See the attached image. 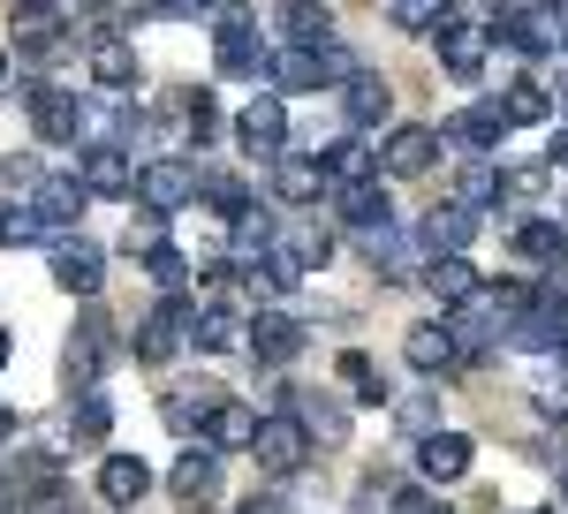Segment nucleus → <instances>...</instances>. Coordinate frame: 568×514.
<instances>
[{
	"instance_id": "bf43d9fd",
	"label": "nucleus",
	"mask_w": 568,
	"mask_h": 514,
	"mask_svg": "<svg viewBox=\"0 0 568 514\" xmlns=\"http://www.w3.org/2000/svg\"><path fill=\"white\" fill-rule=\"evenodd\" d=\"M8 424H16V417H8V409H0V439H8Z\"/></svg>"
},
{
	"instance_id": "f8f14e48",
	"label": "nucleus",
	"mask_w": 568,
	"mask_h": 514,
	"mask_svg": "<svg viewBox=\"0 0 568 514\" xmlns=\"http://www.w3.org/2000/svg\"><path fill=\"white\" fill-rule=\"evenodd\" d=\"M235 144H243L251 160H281V152H288V106H281V99H251V106L235 114Z\"/></svg>"
},
{
	"instance_id": "2f4dec72",
	"label": "nucleus",
	"mask_w": 568,
	"mask_h": 514,
	"mask_svg": "<svg viewBox=\"0 0 568 514\" xmlns=\"http://www.w3.org/2000/svg\"><path fill=\"white\" fill-rule=\"evenodd\" d=\"M106 431H114V401H106V393H77L61 439H69V446H106Z\"/></svg>"
},
{
	"instance_id": "20e7f679",
	"label": "nucleus",
	"mask_w": 568,
	"mask_h": 514,
	"mask_svg": "<svg viewBox=\"0 0 568 514\" xmlns=\"http://www.w3.org/2000/svg\"><path fill=\"white\" fill-rule=\"evenodd\" d=\"M485 39H493V45H516L524 61H554V53H561V23L546 16V0H516Z\"/></svg>"
},
{
	"instance_id": "9b49d317",
	"label": "nucleus",
	"mask_w": 568,
	"mask_h": 514,
	"mask_svg": "<svg viewBox=\"0 0 568 514\" xmlns=\"http://www.w3.org/2000/svg\"><path fill=\"white\" fill-rule=\"evenodd\" d=\"M168 492H175L190 514H205V507H220L227 500V476H220V454H205V446H190L175 462V476H168Z\"/></svg>"
},
{
	"instance_id": "f03ea898",
	"label": "nucleus",
	"mask_w": 568,
	"mask_h": 514,
	"mask_svg": "<svg viewBox=\"0 0 568 514\" xmlns=\"http://www.w3.org/2000/svg\"><path fill=\"white\" fill-rule=\"evenodd\" d=\"M349 69H356V61L342 53V45H288V53H281L265 76H273V84L296 99V91H334L342 76H349Z\"/></svg>"
},
{
	"instance_id": "8fccbe9b",
	"label": "nucleus",
	"mask_w": 568,
	"mask_h": 514,
	"mask_svg": "<svg viewBox=\"0 0 568 514\" xmlns=\"http://www.w3.org/2000/svg\"><path fill=\"white\" fill-rule=\"evenodd\" d=\"M394 514H447V500L417 492V484H402V492H394Z\"/></svg>"
},
{
	"instance_id": "e433bc0d",
	"label": "nucleus",
	"mask_w": 568,
	"mask_h": 514,
	"mask_svg": "<svg viewBox=\"0 0 568 514\" xmlns=\"http://www.w3.org/2000/svg\"><path fill=\"white\" fill-rule=\"evenodd\" d=\"M516 250H524L530 265H554V273H568V227H554V219H524Z\"/></svg>"
},
{
	"instance_id": "c85d7f7f",
	"label": "nucleus",
	"mask_w": 568,
	"mask_h": 514,
	"mask_svg": "<svg viewBox=\"0 0 568 514\" xmlns=\"http://www.w3.org/2000/svg\"><path fill=\"white\" fill-rule=\"evenodd\" d=\"M318 189H326V174H318L311 152H281L273 160V197L281 205H318Z\"/></svg>"
},
{
	"instance_id": "5fc2aeb1",
	"label": "nucleus",
	"mask_w": 568,
	"mask_h": 514,
	"mask_svg": "<svg viewBox=\"0 0 568 514\" xmlns=\"http://www.w3.org/2000/svg\"><path fill=\"white\" fill-rule=\"evenodd\" d=\"M554 371H561V393H568V348H554Z\"/></svg>"
},
{
	"instance_id": "c03bdc74",
	"label": "nucleus",
	"mask_w": 568,
	"mask_h": 514,
	"mask_svg": "<svg viewBox=\"0 0 568 514\" xmlns=\"http://www.w3.org/2000/svg\"><path fill=\"white\" fill-rule=\"evenodd\" d=\"M144 273H152L168 296H182V280H190V250H175V243H152V250H144Z\"/></svg>"
},
{
	"instance_id": "412c9836",
	"label": "nucleus",
	"mask_w": 568,
	"mask_h": 514,
	"mask_svg": "<svg viewBox=\"0 0 568 514\" xmlns=\"http://www.w3.org/2000/svg\"><path fill=\"white\" fill-rule=\"evenodd\" d=\"M463 470H470V439L463 431H425L417 439V476L425 484H455Z\"/></svg>"
},
{
	"instance_id": "4c0bfd02",
	"label": "nucleus",
	"mask_w": 568,
	"mask_h": 514,
	"mask_svg": "<svg viewBox=\"0 0 568 514\" xmlns=\"http://www.w3.org/2000/svg\"><path fill=\"white\" fill-rule=\"evenodd\" d=\"M455 205H463V213H485V205H500V174L485 167V160H463V167H455Z\"/></svg>"
},
{
	"instance_id": "f257e3e1",
	"label": "nucleus",
	"mask_w": 568,
	"mask_h": 514,
	"mask_svg": "<svg viewBox=\"0 0 568 514\" xmlns=\"http://www.w3.org/2000/svg\"><path fill=\"white\" fill-rule=\"evenodd\" d=\"M213 69L220 76H265V69H273L258 8H243V0H220L213 8Z\"/></svg>"
},
{
	"instance_id": "a19ab883",
	"label": "nucleus",
	"mask_w": 568,
	"mask_h": 514,
	"mask_svg": "<svg viewBox=\"0 0 568 514\" xmlns=\"http://www.w3.org/2000/svg\"><path fill=\"white\" fill-rule=\"evenodd\" d=\"M485 310H493V326H500V333H508V326H516V318H524L530 302H538V288H524V280H493V288H485Z\"/></svg>"
},
{
	"instance_id": "ea45409f",
	"label": "nucleus",
	"mask_w": 568,
	"mask_h": 514,
	"mask_svg": "<svg viewBox=\"0 0 568 514\" xmlns=\"http://www.w3.org/2000/svg\"><path fill=\"white\" fill-rule=\"evenodd\" d=\"M251 280H265V296H296L304 265L288 257V243H273V250H258V265H251Z\"/></svg>"
},
{
	"instance_id": "49530a36",
	"label": "nucleus",
	"mask_w": 568,
	"mask_h": 514,
	"mask_svg": "<svg viewBox=\"0 0 568 514\" xmlns=\"http://www.w3.org/2000/svg\"><path fill=\"white\" fill-rule=\"evenodd\" d=\"M39 182H45L39 152H8V160H0V189H8V197H16V205H23V197H31V189H39Z\"/></svg>"
},
{
	"instance_id": "ddd939ff",
	"label": "nucleus",
	"mask_w": 568,
	"mask_h": 514,
	"mask_svg": "<svg viewBox=\"0 0 568 514\" xmlns=\"http://www.w3.org/2000/svg\"><path fill=\"white\" fill-rule=\"evenodd\" d=\"M23 205H31V213L45 219V227H53V235H77V219H84V182H77V174H45L39 189H31V197H23Z\"/></svg>"
},
{
	"instance_id": "aec40b11",
	"label": "nucleus",
	"mask_w": 568,
	"mask_h": 514,
	"mask_svg": "<svg viewBox=\"0 0 568 514\" xmlns=\"http://www.w3.org/2000/svg\"><path fill=\"white\" fill-rule=\"evenodd\" d=\"M425 296H433L439 310H455V302H478V296H485V273L470 265V257H433V265H425Z\"/></svg>"
},
{
	"instance_id": "f704fd0d",
	"label": "nucleus",
	"mask_w": 568,
	"mask_h": 514,
	"mask_svg": "<svg viewBox=\"0 0 568 514\" xmlns=\"http://www.w3.org/2000/svg\"><path fill=\"white\" fill-rule=\"evenodd\" d=\"M402 356L425 371V379H439V371H455V348H447V333H439V318H425V326H409L402 333Z\"/></svg>"
},
{
	"instance_id": "5701e85b",
	"label": "nucleus",
	"mask_w": 568,
	"mask_h": 514,
	"mask_svg": "<svg viewBox=\"0 0 568 514\" xmlns=\"http://www.w3.org/2000/svg\"><path fill=\"white\" fill-rule=\"evenodd\" d=\"M23 99H31V128H39V144H69L77 136V99L53 84H23Z\"/></svg>"
},
{
	"instance_id": "c9c22d12",
	"label": "nucleus",
	"mask_w": 568,
	"mask_h": 514,
	"mask_svg": "<svg viewBox=\"0 0 568 514\" xmlns=\"http://www.w3.org/2000/svg\"><path fill=\"white\" fill-rule=\"evenodd\" d=\"M0 243H8V250H39V243L53 250L61 235H53V227H45L31 205H16V197H8V205H0Z\"/></svg>"
},
{
	"instance_id": "393cba45",
	"label": "nucleus",
	"mask_w": 568,
	"mask_h": 514,
	"mask_svg": "<svg viewBox=\"0 0 568 514\" xmlns=\"http://www.w3.org/2000/svg\"><path fill=\"white\" fill-rule=\"evenodd\" d=\"M273 31L288 45H334V8H326V0H281Z\"/></svg>"
},
{
	"instance_id": "423d86ee",
	"label": "nucleus",
	"mask_w": 568,
	"mask_h": 514,
	"mask_svg": "<svg viewBox=\"0 0 568 514\" xmlns=\"http://www.w3.org/2000/svg\"><path fill=\"white\" fill-rule=\"evenodd\" d=\"M99 371H106V318L84 310L77 333H69V348H61V386H69V401H77V393H99Z\"/></svg>"
},
{
	"instance_id": "7ed1b4c3",
	"label": "nucleus",
	"mask_w": 568,
	"mask_h": 514,
	"mask_svg": "<svg viewBox=\"0 0 568 514\" xmlns=\"http://www.w3.org/2000/svg\"><path fill=\"white\" fill-rule=\"evenodd\" d=\"M136 205L152 219H168V213H182V205H197V189H205V174L190 167V160H152V167H136Z\"/></svg>"
},
{
	"instance_id": "a18cd8bd",
	"label": "nucleus",
	"mask_w": 568,
	"mask_h": 514,
	"mask_svg": "<svg viewBox=\"0 0 568 514\" xmlns=\"http://www.w3.org/2000/svg\"><path fill=\"white\" fill-rule=\"evenodd\" d=\"M387 16L402 31H439V23L455 16V0H387Z\"/></svg>"
},
{
	"instance_id": "c756f323",
	"label": "nucleus",
	"mask_w": 568,
	"mask_h": 514,
	"mask_svg": "<svg viewBox=\"0 0 568 514\" xmlns=\"http://www.w3.org/2000/svg\"><path fill=\"white\" fill-rule=\"evenodd\" d=\"M318 174H326V189H334V182H379V152H372L364 136H342V144L318 152Z\"/></svg>"
},
{
	"instance_id": "6e6d98bb",
	"label": "nucleus",
	"mask_w": 568,
	"mask_h": 514,
	"mask_svg": "<svg viewBox=\"0 0 568 514\" xmlns=\"http://www.w3.org/2000/svg\"><path fill=\"white\" fill-rule=\"evenodd\" d=\"M8 356H16V341H8V326H0V371H8Z\"/></svg>"
},
{
	"instance_id": "bb28decb",
	"label": "nucleus",
	"mask_w": 568,
	"mask_h": 514,
	"mask_svg": "<svg viewBox=\"0 0 568 514\" xmlns=\"http://www.w3.org/2000/svg\"><path fill=\"white\" fill-rule=\"evenodd\" d=\"M77 182H84V197H130L136 174H130V160H122V144H91Z\"/></svg>"
},
{
	"instance_id": "864d4df0",
	"label": "nucleus",
	"mask_w": 568,
	"mask_h": 514,
	"mask_svg": "<svg viewBox=\"0 0 568 514\" xmlns=\"http://www.w3.org/2000/svg\"><path fill=\"white\" fill-rule=\"evenodd\" d=\"M463 8H478L485 23H500V16H508V8H516V0H463Z\"/></svg>"
},
{
	"instance_id": "4be33fe9",
	"label": "nucleus",
	"mask_w": 568,
	"mask_h": 514,
	"mask_svg": "<svg viewBox=\"0 0 568 514\" xmlns=\"http://www.w3.org/2000/svg\"><path fill=\"white\" fill-rule=\"evenodd\" d=\"M91 484H99V500H106V507H136V500L152 492V470H144V454H106Z\"/></svg>"
},
{
	"instance_id": "6ab92c4d",
	"label": "nucleus",
	"mask_w": 568,
	"mask_h": 514,
	"mask_svg": "<svg viewBox=\"0 0 568 514\" xmlns=\"http://www.w3.org/2000/svg\"><path fill=\"white\" fill-rule=\"evenodd\" d=\"M447 144H463V152H493L500 136H508V114H500V99H485V106H463V114H447L439 122Z\"/></svg>"
},
{
	"instance_id": "2eb2a0df",
	"label": "nucleus",
	"mask_w": 568,
	"mask_h": 514,
	"mask_svg": "<svg viewBox=\"0 0 568 514\" xmlns=\"http://www.w3.org/2000/svg\"><path fill=\"white\" fill-rule=\"evenodd\" d=\"M342 114H349L356 136H364V128H379V122L394 114L387 76H379V69H349V76H342Z\"/></svg>"
},
{
	"instance_id": "72a5a7b5",
	"label": "nucleus",
	"mask_w": 568,
	"mask_h": 514,
	"mask_svg": "<svg viewBox=\"0 0 568 514\" xmlns=\"http://www.w3.org/2000/svg\"><path fill=\"white\" fill-rule=\"evenodd\" d=\"M364 257H372L379 280H402V273H409V235H402L394 219H379V227H364Z\"/></svg>"
},
{
	"instance_id": "603ef678",
	"label": "nucleus",
	"mask_w": 568,
	"mask_h": 514,
	"mask_svg": "<svg viewBox=\"0 0 568 514\" xmlns=\"http://www.w3.org/2000/svg\"><path fill=\"white\" fill-rule=\"evenodd\" d=\"M205 8H220V0H160V16H205Z\"/></svg>"
},
{
	"instance_id": "9d476101",
	"label": "nucleus",
	"mask_w": 568,
	"mask_h": 514,
	"mask_svg": "<svg viewBox=\"0 0 568 514\" xmlns=\"http://www.w3.org/2000/svg\"><path fill=\"white\" fill-rule=\"evenodd\" d=\"M53 288L91 302L99 288H106V250L84 243V235H61V243H53Z\"/></svg>"
},
{
	"instance_id": "cd10ccee",
	"label": "nucleus",
	"mask_w": 568,
	"mask_h": 514,
	"mask_svg": "<svg viewBox=\"0 0 568 514\" xmlns=\"http://www.w3.org/2000/svg\"><path fill=\"white\" fill-rule=\"evenodd\" d=\"M417 235H425V250H433V257H463V243L478 235V213H463V205L447 197V205H433V213H425V227H417Z\"/></svg>"
},
{
	"instance_id": "b1692460",
	"label": "nucleus",
	"mask_w": 568,
	"mask_h": 514,
	"mask_svg": "<svg viewBox=\"0 0 568 514\" xmlns=\"http://www.w3.org/2000/svg\"><path fill=\"white\" fill-rule=\"evenodd\" d=\"M220 386L213 379H175L168 393H160V417H168V431H197L205 417H213Z\"/></svg>"
},
{
	"instance_id": "052dcab7",
	"label": "nucleus",
	"mask_w": 568,
	"mask_h": 514,
	"mask_svg": "<svg viewBox=\"0 0 568 514\" xmlns=\"http://www.w3.org/2000/svg\"><path fill=\"white\" fill-rule=\"evenodd\" d=\"M524 514H554V507H524Z\"/></svg>"
},
{
	"instance_id": "09e8293b",
	"label": "nucleus",
	"mask_w": 568,
	"mask_h": 514,
	"mask_svg": "<svg viewBox=\"0 0 568 514\" xmlns=\"http://www.w3.org/2000/svg\"><path fill=\"white\" fill-rule=\"evenodd\" d=\"M394 417H402V431H409V439H425V431H439V401H433V393H409Z\"/></svg>"
},
{
	"instance_id": "a211bd4d",
	"label": "nucleus",
	"mask_w": 568,
	"mask_h": 514,
	"mask_svg": "<svg viewBox=\"0 0 568 514\" xmlns=\"http://www.w3.org/2000/svg\"><path fill=\"white\" fill-rule=\"evenodd\" d=\"M251 439H258V409H243V401L220 393L213 417H205V454H251Z\"/></svg>"
},
{
	"instance_id": "6e6552de",
	"label": "nucleus",
	"mask_w": 568,
	"mask_h": 514,
	"mask_svg": "<svg viewBox=\"0 0 568 514\" xmlns=\"http://www.w3.org/2000/svg\"><path fill=\"white\" fill-rule=\"evenodd\" d=\"M251 454H258V470L265 476H296L311 462V439H304V424L281 409V417H258V439H251Z\"/></svg>"
},
{
	"instance_id": "f3484780",
	"label": "nucleus",
	"mask_w": 568,
	"mask_h": 514,
	"mask_svg": "<svg viewBox=\"0 0 568 514\" xmlns=\"http://www.w3.org/2000/svg\"><path fill=\"white\" fill-rule=\"evenodd\" d=\"M190 341L205 348V356H227V348H243V310L235 302H190Z\"/></svg>"
},
{
	"instance_id": "58836bf2",
	"label": "nucleus",
	"mask_w": 568,
	"mask_h": 514,
	"mask_svg": "<svg viewBox=\"0 0 568 514\" xmlns=\"http://www.w3.org/2000/svg\"><path fill=\"white\" fill-rule=\"evenodd\" d=\"M342 393H349V401H364V409H379V401H387V379H379V363H372V356H342Z\"/></svg>"
},
{
	"instance_id": "de8ad7c7",
	"label": "nucleus",
	"mask_w": 568,
	"mask_h": 514,
	"mask_svg": "<svg viewBox=\"0 0 568 514\" xmlns=\"http://www.w3.org/2000/svg\"><path fill=\"white\" fill-rule=\"evenodd\" d=\"M288 257H296V265H326V257H334V235H326V227H296V235H288Z\"/></svg>"
},
{
	"instance_id": "1a4fd4ad",
	"label": "nucleus",
	"mask_w": 568,
	"mask_h": 514,
	"mask_svg": "<svg viewBox=\"0 0 568 514\" xmlns=\"http://www.w3.org/2000/svg\"><path fill=\"white\" fill-rule=\"evenodd\" d=\"M439 167V128L433 122H402L379 144V174H394V182H417V174Z\"/></svg>"
},
{
	"instance_id": "3c124183",
	"label": "nucleus",
	"mask_w": 568,
	"mask_h": 514,
	"mask_svg": "<svg viewBox=\"0 0 568 514\" xmlns=\"http://www.w3.org/2000/svg\"><path fill=\"white\" fill-rule=\"evenodd\" d=\"M546 167H568V122L546 136Z\"/></svg>"
},
{
	"instance_id": "79ce46f5",
	"label": "nucleus",
	"mask_w": 568,
	"mask_h": 514,
	"mask_svg": "<svg viewBox=\"0 0 568 514\" xmlns=\"http://www.w3.org/2000/svg\"><path fill=\"white\" fill-rule=\"evenodd\" d=\"M500 114H508V128L516 122H546V114H554V91L546 84H508L500 91Z\"/></svg>"
},
{
	"instance_id": "4468645a",
	"label": "nucleus",
	"mask_w": 568,
	"mask_h": 514,
	"mask_svg": "<svg viewBox=\"0 0 568 514\" xmlns=\"http://www.w3.org/2000/svg\"><path fill=\"white\" fill-rule=\"evenodd\" d=\"M439 333L455 348V363H478V356H493V341H500V326H493L485 302H455V310L439 318Z\"/></svg>"
},
{
	"instance_id": "7c9ffc66",
	"label": "nucleus",
	"mask_w": 568,
	"mask_h": 514,
	"mask_svg": "<svg viewBox=\"0 0 568 514\" xmlns=\"http://www.w3.org/2000/svg\"><path fill=\"white\" fill-rule=\"evenodd\" d=\"M136 76H144L136 45H122V39H99V53H91V84H99V91H136Z\"/></svg>"
},
{
	"instance_id": "37998d69",
	"label": "nucleus",
	"mask_w": 568,
	"mask_h": 514,
	"mask_svg": "<svg viewBox=\"0 0 568 514\" xmlns=\"http://www.w3.org/2000/svg\"><path fill=\"white\" fill-rule=\"evenodd\" d=\"M182 128H190L197 144H213L220 128H227V114H220V99H213V91H190V99H182Z\"/></svg>"
},
{
	"instance_id": "680f3d73",
	"label": "nucleus",
	"mask_w": 568,
	"mask_h": 514,
	"mask_svg": "<svg viewBox=\"0 0 568 514\" xmlns=\"http://www.w3.org/2000/svg\"><path fill=\"white\" fill-rule=\"evenodd\" d=\"M0 76H8V61H0Z\"/></svg>"
},
{
	"instance_id": "473e14b6",
	"label": "nucleus",
	"mask_w": 568,
	"mask_h": 514,
	"mask_svg": "<svg viewBox=\"0 0 568 514\" xmlns=\"http://www.w3.org/2000/svg\"><path fill=\"white\" fill-rule=\"evenodd\" d=\"M334 213L349 227H379L387 219V182H334Z\"/></svg>"
},
{
	"instance_id": "4d7b16f0",
	"label": "nucleus",
	"mask_w": 568,
	"mask_h": 514,
	"mask_svg": "<svg viewBox=\"0 0 568 514\" xmlns=\"http://www.w3.org/2000/svg\"><path fill=\"white\" fill-rule=\"evenodd\" d=\"M554 114H561V122H568V76H561V99H554Z\"/></svg>"
},
{
	"instance_id": "13d9d810",
	"label": "nucleus",
	"mask_w": 568,
	"mask_h": 514,
	"mask_svg": "<svg viewBox=\"0 0 568 514\" xmlns=\"http://www.w3.org/2000/svg\"><path fill=\"white\" fill-rule=\"evenodd\" d=\"M77 8H84V16H99V8H114V0H77Z\"/></svg>"
},
{
	"instance_id": "39448f33",
	"label": "nucleus",
	"mask_w": 568,
	"mask_h": 514,
	"mask_svg": "<svg viewBox=\"0 0 568 514\" xmlns=\"http://www.w3.org/2000/svg\"><path fill=\"white\" fill-rule=\"evenodd\" d=\"M190 296H160L144 318H136V363H175L182 348H190Z\"/></svg>"
},
{
	"instance_id": "0eeeda50",
	"label": "nucleus",
	"mask_w": 568,
	"mask_h": 514,
	"mask_svg": "<svg viewBox=\"0 0 568 514\" xmlns=\"http://www.w3.org/2000/svg\"><path fill=\"white\" fill-rule=\"evenodd\" d=\"M243 348L258 356L265 371H281V363H296V356H304V318H296V310H281V302H265L258 318L243 326Z\"/></svg>"
},
{
	"instance_id": "dca6fc26",
	"label": "nucleus",
	"mask_w": 568,
	"mask_h": 514,
	"mask_svg": "<svg viewBox=\"0 0 568 514\" xmlns=\"http://www.w3.org/2000/svg\"><path fill=\"white\" fill-rule=\"evenodd\" d=\"M433 45H439V61H447L455 84H478L485 76V31H470L463 16H447V23L433 31Z\"/></svg>"
},
{
	"instance_id": "a878e982",
	"label": "nucleus",
	"mask_w": 568,
	"mask_h": 514,
	"mask_svg": "<svg viewBox=\"0 0 568 514\" xmlns=\"http://www.w3.org/2000/svg\"><path fill=\"white\" fill-rule=\"evenodd\" d=\"M296 424H304L311 446H342L349 439V409L334 401V393H296V409H288Z\"/></svg>"
}]
</instances>
